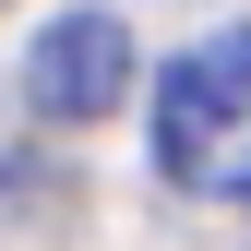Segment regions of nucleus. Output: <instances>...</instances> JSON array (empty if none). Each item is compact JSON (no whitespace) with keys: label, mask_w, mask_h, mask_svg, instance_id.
Segmentation results:
<instances>
[{"label":"nucleus","mask_w":251,"mask_h":251,"mask_svg":"<svg viewBox=\"0 0 251 251\" xmlns=\"http://www.w3.org/2000/svg\"><path fill=\"white\" fill-rule=\"evenodd\" d=\"M155 168L203 203H251V24L155 72Z\"/></svg>","instance_id":"obj_1"},{"label":"nucleus","mask_w":251,"mask_h":251,"mask_svg":"<svg viewBox=\"0 0 251 251\" xmlns=\"http://www.w3.org/2000/svg\"><path fill=\"white\" fill-rule=\"evenodd\" d=\"M132 96V24L120 12H60L24 48V108L36 120H108Z\"/></svg>","instance_id":"obj_2"}]
</instances>
